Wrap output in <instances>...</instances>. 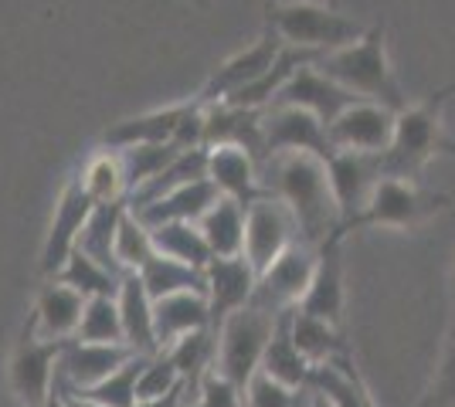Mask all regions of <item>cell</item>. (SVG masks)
<instances>
[{"mask_svg": "<svg viewBox=\"0 0 455 407\" xmlns=\"http://www.w3.org/2000/svg\"><path fill=\"white\" fill-rule=\"evenodd\" d=\"M259 176H262V191L279 197L296 217L299 241L320 248L340 228V214L326 176V160L313 153H279L268 156Z\"/></svg>", "mask_w": 455, "mask_h": 407, "instance_id": "cell-1", "label": "cell"}, {"mask_svg": "<svg viewBox=\"0 0 455 407\" xmlns=\"http://www.w3.org/2000/svg\"><path fill=\"white\" fill-rule=\"evenodd\" d=\"M330 82H337L350 96L361 102H378L391 113L408 109V98L401 92L391 59H387V44H384V27L374 24L367 27V35L354 44H347L340 51H330L313 61Z\"/></svg>", "mask_w": 455, "mask_h": 407, "instance_id": "cell-2", "label": "cell"}, {"mask_svg": "<svg viewBox=\"0 0 455 407\" xmlns=\"http://www.w3.org/2000/svg\"><path fill=\"white\" fill-rule=\"evenodd\" d=\"M452 92L455 85H449V89H438L435 96H428L425 102L401 109L395 116L391 146L380 153V174L415 184V176L428 167V160L449 150V139L442 136V109Z\"/></svg>", "mask_w": 455, "mask_h": 407, "instance_id": "cell-3", "label": "cell"}, {"mask_svg": "<svg viewBox=\"0 0 455 407\" xmlns=\"http://www.w3.org/2000/svg\"><path fill=\"white\" fill-rule=\"evenodd\" d=\"M268 27L279 35L283 44L299 48L306 55H330L367 35V24L347 18L333 7H323L313 0H275L268 4Z\"/></svg>", "mask_w": 455, "mask_h": 407, "instance_id": "cell-4", "label": "cell"}, {"mask_svg": "<svg viewBox=\"0 0 455 407\" xmlns=\"http://www.w3.org/2000/svg\"><path fill=\"white\" fill-rule=\"evenodd\" d=\"M279 319L283 316L268 312L259 302H248L238 312H231L228 319H221V326L214 330V340H218L214 373L225 377L228 384H235L238 390H245L248 380L262 367V356H266V347Z\"/></svg>", "mask_w": 455, "mask_h": 407, "instance_id": "cell-5", "label": "cell"}, {"mask_svg": "<svg viewBox=\"0 0 455 407\" xmlns=\"http://www.w3.org/2000/svg\"><path fill=\"white\" fill-rule=\"evenodd\" d=\"M445 207H449V197L428 194L411 180L380 176L371 200L363 204V211L333 234L347 238L350 231H361V228H415V224L428 221L432 214L445 211Z\"/></svg>", "mask_w": 455, "mask_h": 407, "instance_id": "cell-6", "label": "cell"}, {"mask_svg": "<svg viewBox=\"0 0 455 407\" xmlns=\"http://www.w3.org/2000/svg\"><path fill=\"white\" fill-rule=\"evenodd\" d=\"M296 241H299L296 217L289 214V207L279 197L262 194L245 207V252L242 258L251 265L255 275H262Z\"/></svg>", "mask_w": 455, "mask_h": 407, "instance_id": "cell-7", "label": "cell"}, {"mask_svg": "<svg viewBox=\"0 0 455 407\" xmlns=\"http://www.w3.org/2000/svg\"><path fill=\"white\" fill-rule=\"evenodd\" d=\"M58 340H41L35 326L28 323L20 333L14 356H11V390L18 394L24 407H44L55 390V367L61 356Z\"/></svg>", "mask_w": 455, "mask_h": 407, "instance_id": "cell-8", "label": "cell"}, {"mask_svg": "<svg viewBox=\"0 0 455 407\" xmlns=\"http://www.w3.org/2000/svg\"><path fill=\"white\" fill-rule=\"evenodd\" d=\"M313 271H316V248L306 245V241L289 245V248L259 275V286H255L251 302L266 306V309L275 312V316L296 309L299 299L306 295V289H309V282H313Z\"/></svg>", "mask_w": 455, "mask_h": 407, "instance_id": "cell-9", "label": "cell"}, {"mask_svg": "<svg viewBox=\"0 0 455 407\" xmlns=\"http://www.w3.org/2000/svg\"><path fill=\"white\" fill-rule=\"evenodd\" d=\"M262 143H266V160L279 153H313L320 160H330L337 153L320 119L292 106L262 109Z\"/></svg>", "mask_w": 455, "mask_h": 407, "instance_id": "cell-10", "label": "cell"}, {"mask_svg": "<svg viewBox=\"0 0 455 407\" xmlns=\"http://www.w3.org/2000/svg\"><path fill=\"white\" fill-rule=\"evenodd\" d=\"M92 197L85 194L82 180L72 176L65 184V191L55 204V217H52V228H48V238H44V248H41V275L44 278H55L61 265L68 262V254L76 252L78 234L85 228L89 214H92Z\"/></svg>", "mask_w": 455, "mask_h": 407, "instance_id": "cell-11", "label": "cell"}, {"mask_svg": "<svg viewBox=\"0 0 455 407\" xmlns=\"http://www.w3.org/2000/svg\"><path fill=\"white\" fill-rule=\"evenodd\" d=\"M326 176H330V191H333V204H337L343 228L363 211V204L371 200L378 180L384 176L380 174V156L337 150L326 160Z\"/></svg>", "mask_w": 455, "mask_h": 407, "instance_id": "cell-12", "label": "cell"}, {"mask_svg": "<svg viewBox=\"0 0 455 407\" xmlns=\"http://www.w3.org/2000/svg\"><path fill=\"white\" fill-rule=\"evenodd\" d=\"M395 116H398V113L384 109L378 102H354L350 109H343L340 116L326 126L330 146H333V150H350V153L380 156L391 146Z\"/></svg>", "mask_w": 455, "mask_h": 407, "instance_id": "cell-13", "label": "cell"}, {"mask_svg": "<svg viewBox=\"0 0 455 407\" xmlns=\"http://www.w3.org/2000/svg\"><path fill=\"white\" fill-rule=\"evenodd\" d=\"M354 102H361V98L350 96L337 82H330V78L323 75L320 68L309 61V65H303L296 75L285 82L283 89H279V96L272 98L268 106H292V109H303L309 116H316L323 126H330V122L340 116L343 109H350Z\"/></svg>", "mask_w": 455, "mask_h": 407, "instance_id": "cell-14", "label": "cell"}, {"mask_svg": "<svg viewBox=\"0 0 455 407\" xmlns=\"http://www.w3.org/2000/svg\"><path fill=\"white\" fill-rule=\"evenodd\" d=\"M279 51H283V41H279V35H275L272 27H266V35L255 41L251 48L238 51L235 59H228L225 65L211 75V82L201 89L197 102H201V106H214V102H225L228 96L248 89L251 82H259V78L275 65Z\"/></svg>", "mask_w": 455, "mask_h": 407, "instance_id": "cell-15", "label": "cell"}, {"mask_svg": "<svg viewBox=\"0 0 455 407\" xmlns=\"http://www.w3.org/2000/svg\"><path fill=\"white\" fill-rule=\"evenodd\" d=\"M343 295H347L343 292V238L330 234L316 248V271H313V282H309V289H306L296 309L306 312V316H316V319L340 330Z\"/></svg>", "mask_w": 455, "mask_h": 407, "instance_id": "cell-16", "label": "cell"}, {"mask_svg": "<svg viewBox=\"0 0 455 407\" xmlns=\"http://www.w3.org/2000/svg\"><path fill=\"white\" fill-rule=\"evenodd\" d=\"M136 353L130 347H106V343H78L68 340L61 347L55 367V380L72 390H92L95 384H102L109 373L130 364Z\"/></svg>", "mask_w": 455, "mask_h": 407, "instance_id": "cell-17", "label": "cell"}, {"mask_svg": "<svg viewBox=\"0 0 455 407\" xmlns=\"http://www.w3.org/2000/svg\"><path fill=\"white\" fill-rule=\"evenodd\" d=\"M201 146H238L245 150L259 170L266 163V143H262V109H238L228 102L204 106V139Z\"/></svg>", "mask_w": 455, "mask_h": 407, "instance_id": "cell-18", "label": "cell"}, {"mask_svg": "<svg viewBox=\"0 0 455 407\" xmlns=\"http://www.w3.org/2000/svg\"><path fill=\"white\" fill-rule=\"evenodd\" d=\"M259 286V275L251 271L245 258H211L204 269V299H208L211 312V330L221 326V319H228L231 312H238L242 306L251 302Z\"/></svg>", "mask_w": 455, "mask_h": 407, "instance_id": "cell-19", "label": "cell"}, {"mask_svg": "<svg viewBox=\"0 0 455 407\" xmlns=\"http://www.w3.org/2000/svg\"><path fill=\"white\" fill-rule=\"evenodd\" d=\"M194 102V98H190ZM190 102H177V106H164V109H153V113H143V116H130L113 122L102 143L113 150V153H123V150H133V146H171L177 139V129L184 116L190 113ZM177 146V143H173Z\"/></svg>", "mask_w": 455, "mask_h": 407, "instance_id": "cell-20", "label": "cell"}, {"mask_svg": "<svg viewBox=\"0 0 455 407\" xmlns=\"http://www.w3.org/2000/svg\"><path fill=\"white\" fill-rule=\"evenodd\" d=\"M208 180L218 187V194L248 207L255 197H262V176L259 163L238 150V146H211L208 150Z\"/></svg>", "mask_w": 455, "mask_h": 407, "instance_id": "cell-21", "label": "cell"}, {"mask_svg": "<svg viewBox=\"0 0 455 407\" xmlns=\"http://www.w3.org/2000/svg\"><path fill=\"white\" fill-rule=\"evenodd\" d=\"M82 309H85V299L76 289L48 278V286L38 292V302H35V312L28 316V323L35 326L41 340L68 343V340H76V330L78 323H82Z\"/></svg>", "mask_w": 455, "mask_h": 407, "instance_id": "cell-22", "label": "cell"}, {"mask_svg": "<svg viewBox=\"0 0 455 407\" xmlns=\"http://www.w3.org/2000/svg\"><path fill=\"white\" fill-rule=\"evenodd\" d=\"M218 200H221L218 187L211 184L208 176H201V180L180 184L177 191L156 197L153 204H147V207H140V211H133V214L147 228L171 224V221H190V224H197V221L211 211V204H218Z\"/></svg>", "mask_w": 455, "mask_h": 407, "instance_id": "cell-23", "label": "cell"}, {"mask_svg": "<svg viewBox=\"0 0 455 407\" xmlns=\"http://www.w3.org/2000/svg\"><path fill=\"white\" fill-rule=\"evenodd\" d=\"M208 326H211L208 299L201 292H177V295H167V299H156L153 302V330H156V347H160V353L167 347H173L180 336L208 330Z\"/></svg>", "mask_w": 455, "mask_h": 407, "instance_id": "cell-24", "label": "cell"}, {"mask_svg": "<svg viewBox=\"0 0 455 407\" xmlns=\"http://www.w3.org/2000/svg\"><path fill=\"white\" fill-rule=\"evenodd\" d=\"M116 306L123 319V340L126 347L140 356H156V330H153V299L147 295L140 275H123L119 292H116Z\"/></svg>", "mask_w": 455, "mask_h": 407, "instance_id": "cell-25", "label": "cell"}, {"mask_svg": "<svg viewBox=\"0 0 455 407\" xmlns=\"http://www.w3.org/2000/svg\"><path fill=\"white\" fill-rule=\"evenodd\" d=\"M289 323V336L296 349L303 353V360L309 367H323V364H337V360H350V349H347V340L337 326L323 323L316 316H306L299 309H289L285 316Z\"/></svg>", "mask_w": 455, "mask_h": 407, "instance_id": "cell-26", "label": "cell"}, {"mask_svg": "<svg viewBox=\"0 0 455 407\" xmlns=\"http://www.w3.org/2000/svg\"><path fill=\"white\" fill-rule=\"evenodd\" d=\"M197 228H201L204 241H208L211 258H238V254L245 252V207L242 204L221 197L197 221Z\"/></svg>", "mask_w": 455, "mask_h": 407, "instance_id": "cell-27", "label": "cell"}, {"mask_svg": "<svg viewBox=\"0 0 455 407\" xmlns=\"http://www.w3.org/2000/svg\"><path fill=\"white\" fill-rule=\"evenodd\" d=\"M150 238H153V248H156L160 258H171V262H180V265L197 269V271L208 269L211 248L197 224H190V221L156 224V228H150Z\"/></svg>", "mask_w": 455, "mask_h": 407, "instance_id": "cell-28", "label": "cell"}, {"mask_svg": "<svg viewBox=\"0 0 455 407\" xmlns=\"http://www.w3.org/2000/svg\"><path fill=\"white\" fill-rule=\"evenodd\" d=\"M285 316H289V312H283L279 326H275L272 340H268L266 356H262V367H259V373L272 377L275 384H285V387L303 390V387H309V373H313V367L306 364L303 353H299V349H296V343H292Z\"/></svg>", "mask_w": 455, "mask_h": 407, "instance_id": "cell-29", "label": "cell"}, {"mask_svg": "<svg viewBox=\"0 0 455 407\" xmlns=\"http://www.w3.org/2000/svg\"><path fill=\"white\" fill-rule=\"evenodd\" d=\"M214 353H218V340H214V330H197L180 336L173 347L164 349V356L173 364V370L180 373L188 394L201 387V380L214 370Z\"/></svg>", "mask_w": 455, "mask_h": 407, "instance_id": "cell-30", "label": "cell"}, {"mask_svg": "<svg viewBox=\"0 0 455 407\" xmlns=\"http://www.w3.org/2000/svg\"><path fill=\"white\" fill-rule=\"evenodd\" d=\"M55 282L76 289L82 299H106V295L116 299L123 275L113 269H106V265H99L95 258H89V254H82L76 248V252L68 254V262L61 265V271L55 275Z\"/></svg>", "mask_w": 455, "mask_h": 407, "instance_id": "cell-31", "label": "cell"}, {"mask_svg": "<svg viewBox=\"0 0 455 407\" xmlns=\"http://www.w3.org/2000/svg\"><path fill=\"white\" fill-rule=\"evenodd\" d=\"M136 275H140V282H143V289H147L153 302L167 299V295H177V292H201L204 295V271L188 269V265L160 258V254H153Z\"/></svg>", "mask_w": 455, "mask_h": 407, "instance_id": "cell-32", "label": "cell"}, {"mask_svg": "<svg viewBox=\"0 0 455 407\" xmlns=\"http://www.w3.org/2000/svg\"><path fill=\"white\" fill-rule=\"evenodd\" d=\"M130 204L126 200H116V204H95L92 214H89V221H85V228L78 234V252L95 258L99 265H106V269H113V241H116V228H119V217L126 211Z\"/></svg>", "mask_w": 455, "mask_h": 407, "instance_id": "cell-33", "label": "cell"}, {"mask_svg": "<svg viewBox=\"0 0 455 407\" xmlns=\"http://www.w3.org/2000/svg\"><path fill=\"white\" fill-rule=\"evenodd\" d=\"M156 248H153L150 228L136 217L130 207L119 217V228H116V241H113V265L119 275H136L150 262Z\"/></svg>", "mask_w": 455, "mask_h": 407, "instance_id": "cell-34", "label": "cell"}, {"mask_svg": "<svg viewBox=\"0 0 455 407\" xmlns=\"http://www.w3.org/2000/svg\"><path fill=\"white\" fill-rule=\"evenodd\" d=\"M82 187L85 194L92 197V204H116V200H126V176H123V163L119 153L113 150H102L95 153L85 170H82Z\"/></svg>", "mask_w": 455, "mask_h": 407, "instance_id": "cell-35", "label": "cell"}, {"mask_svg": "<svg viewBox=\"0 0 455 407\" xmlns=\"http://www.w3.org/2000/svg\"><path fill=\"white\" fill-rule=\"evenodd\" d=\"M76 340L78 343L126 347V340H123V319H119V306H116L113 295H106V299H85Z\"/></svg>", "mask_w": 455, "mask_h": 407, "instance_id": "cell-36", "label": "cell"}, {"mask_svg": "<svg viewBox=\"0 0 455 407\" xmlns=\"http://www.w3.org/2000/svg\"><path fill=\"white\" fill-rule=\"evenodd\" d=\"M180 153H184V150L173 146V143L171 146H133V150H123V153H119V163H123V176H126V200H130V194H136L143 184H150L164 167H171Z\"/></svg>", "mask_w": 455, "mask_h": 407, "instance_id": "cell-37", "label": "cell"}, {"mask_svg": "<svg viewBox=\"0 0 455 407\" xmlns=\"http://www.w3.org/2000/svg\"><path fill=\"white\" fill-rule=\"evenodd\" d=\"M143 360H147V356L136 353L130 364H123L116 373H109L102 384H95L92 390H78V394H85V397L95 401L99 407H133L136 404V377H140Z\"/></svg>", "mask_w": 455, "mask_h": 407, "instance_id": "cell-38", "label": "cell"}, {"mask_svg": "<svg viewBox=\"0 0 455 407\" xmlns=\"http://www.w3.org/2000/svg\"><path fill=\"white\" fill-rule=\"evenodd\" d=\"M242 397H245V407H309L313 390L285 387V384H275L266 373H255L248 380V387L242 390Z\"/></svg>", "mask_w": 455, "mask_h": 407, "instance_id": "cell-39", "label": "cell"}, {"mask_svg": "<svg viewBox=\"0 0 455 407\" xmlns=\"http://www.w3.org/2000/svg\"><path fill=\"white\" fill-rule=\"evenodd\" d=\"M177 387H184V380H180V373L173 370V364L164 353L143 360L140 377H136V401H153V397H164V394H171Z\"/></svg>", "mask_w": 455, "mask_h": 407, "instance_id": "cell-40", "label": "cell"}, {"mask_svg": "<svg viewBox=\"0 0 455 407\" xmlns=\"http://www.w3.org/2000/svg\"><path fill=\"white\" fill-rule=\"evenodd\" d=\"M188 407H245V397L235 384H228L225 377H218L211 370L208 377L201 380V387L188 397Z\"/></svg>", "mask_w": 455, "mask_h": 407, "instance_id": "cell-41", "label": "cell"}, {"mask_svg": "<svg viewBox=\"0 0 455 407\" xmlns=\"http://www.w3.org/2000/svg\"><path fill=\"white\" fill-rule=\"evenodd\" d=\"M428 404L455 407V330H452V340H449V353H445V360H442V370H438L435 387L428 394Z\"/></svg>", "mask_w": 455, "mask_h": 407, "instance_id": "cell-42", "label": "cell"}, {"mask_svg": "<svg viewBox=\"0 0 455 407\" xmlns=\"http://www.w3.org/2000/svg\"><path fill=\"white\" fill-rule=\"evenodd\" d=\"M188 387H177L171 394H164V397H153V401H136L133 407H188Z\"/></svg>", "mask_w": 455, "mask_h": 407, "instance_id": "cell-43", "label": "cell"}, {"mask_svg": "<svg viewBox=\"0 0 455 407\" xmlns=\"http://www.w3.org/2000/svg\"><path fill=\"white\" fill-rule=\"evenodd\" d=\"M55 390H58V401H61V407H99L95 401H89L85 394L65 387V384H58V380H55Z\"/></svg>", "mask_w": 455, "mask_h": 407, "instance_id": "cell-44", "label": "cell"}, {"mask_svg": "<svg viewBox=\"0 0 455 407\" xmlns=\"http://www.w3.org/2000/svg\"><path fill=\"white\" fill-rule=\"evenodd\" d=\"M309 407H330V404H326V397H320V394L313 390V397H309Z\"/></svg>", "mask_w": 455, "mask_h": 407, "instance_id": "cell-45", "label": "cell"}, {"mask_svg": "<svg viewBox=\"0 0 455 407\" xmlns=\"http://www.w3.org/2000/svg\"><path fill=\"white\" fill-rule=\"evenodd\" d=\"M363 407H374V401H371V394H367V397H363Z\"/></svg>", "mask_w": 455, "mask_h": 407, "instance_id": "cell-46", "label": "cell"}]
</instances>
